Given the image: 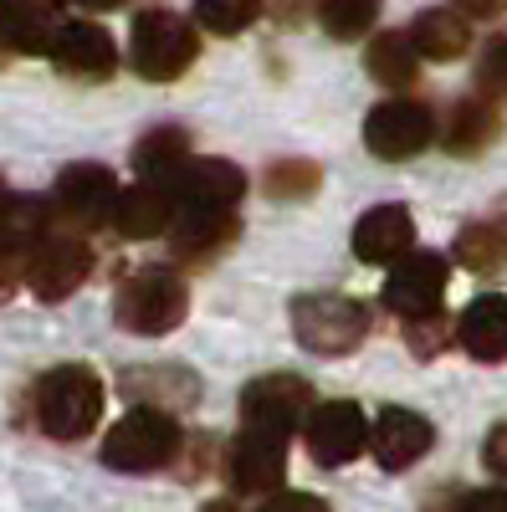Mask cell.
I'll return each mask as SVG.
<instances>
[{"label": "cell", "instance_id": "6da1fadb", "mask_svg": "<svg viewBox=\"0 0 507 512\" xmlns=\"http://www.w3.org/2000/svg\"><path fill=\"white\" fill-rule=\"evenodd\" d=\"M31 410L52 441H82L103 420V379L88 364H57L36 379Z\"/></svg>", "mask_w": 507, "mask_h": 512}, {"label": "cell", "instance_id": "7a4b0ae2", "mask_svg": "<svg viewBox=\"0 0 507 512\" xmlns=\"http://www.w3.org/2000/svg\"><path fill=\"white\" fill-rule=\"evenodd\" d=\"M180 420L169 415L164 405H134L129 415H123L108 441H103V466H113V472H159V466H169L180 456Z\"/></svg>", "mask_w": 507, "mask_h": 512}, {"label": "cell", "instance_id": "3957f363", "mask_svg": "<svg viewBox=\"0 0 507 512\" xmlns=\"http://www.w3.org/2000/svg\"><path fill=\"white\" fill-rule=\"evenodd\" d=\"M195 57H200V36H195V26H190L180 11L154 6V11H139V16H134L129 62H134L139 77H149V82H175V77H185V72L195 67Z\"/></svg>", "mask_w": 507, "mask_h": 512}, {"label": "cell", "instance_id": "277c9868", "mask_svg": "<svg viewBox=\"0 0 507 512\" xmlns=\"http://www.w3.org/2000/svg\"><path fill=\"white\" fill-rule=\"evenodd\" d=\"M185 313H190V292H185V282L175 272H164V267L134 272L129 282L118 287V297H113L118 328H129L139 338H159L169 328H180Z\"/></svg>", "mask_w": 507, "mask_h": 512}, {"label": "cell", "instance_id": "5b68a950", "mask_svg": "<svg viewBox=\"0 0 507 512\" xmlns=\"http://www.w3.org/2000/svg\"><path fill=\"white\" fill-rule=\"evenodd\" d=\"M292 333L298 344L313 349V354H354L369 333V313L354 297H338V292H313V297H298L292 303Z\"/></svg>", "mask_w": 507, "mask_h": 512}, {"label": "cell", "instance_id": "8992f818", "mask_svg": "<svg viewBox=\"0 0 507 512\" xmlns=\"http://www.w3.org/2000/svg\"><path fill=\"white\" fill-rule=\"evenodd\" d=\"M313 410V390L298 374H262L241 390V425L246 431H267V436H292L303 431V420Z\"/></svg>", "mask_w": 507, "mask_h": 512}, {"label": "cell", "instance_id": "52a82bcc", "mask_svg": "<svg viewBox=\"0 0 507 512\" xmlns=\"http://www.w3.org/2000/svg\"><path fill=\"white\" fill-rule=\"evenodd\" d=\"M364 144L379 159H415L436 144V113L415 98H385L364 118Z\"/></svg>", "mask_w": 507, "mask_h": 512}, {"label": "cell", "instance_id": "ba28073f", "mask_svg": "<svg viewBox=\"0 0 507 512\" xmlns=\"http://www.w3.org/2000/svg\"><path fill=\"white\" fill-rule=\"evenodd\" d=\"M88 277H93V251H88L82 236L47 231L26 256V287L41 297V303H62V297H72Z\"/></svg>", "mask_w": 507, "mask_h": 512}, {"label": "cell", "instance_id": "9c48e42d", "mask_svg": "<svg viewBox=\"0 0 507 512\" xmlns=\"http://www.w3.org/2000/svg\"><path fill=\"white\" fill-rule=\"evenodd\" d=\"M446 282H451V262L441 251H405L400 262H390V277H385V308L400 313V318H426V313H441V297H446Z\"/></svg>", "mask_w": 507, "mask_h": 512}, {"label": "cell", "instance_id": "30bf717a", "mask_svg": "<svg viewBox=\"0 0 507 512\" xmlns=\"http://www.w3.org/2000/svg\"><path fill=\"white\" fill-rule=\"evenodd\" d=\"M113 200H118V180H113V169L103 164H67L62 175H57V190H52V216L77 226V231H93L103 221H113Z\"/></svg>", "mask_w": 507, "mask_h": 512}, {"label": "cell", "instance_id": "8fae6325", "mask_svg": "<svg viewBox=\"0 0 507 512\" xmlns=\"http://www.w3.org/2000/svg\"><path fill=\"white\" fill-rule=\"evenodd\" d=\"M303 441H308V456L318 466H344V461H354L369 446V420H364V410L354 400H328V405L308 410Z\"/></svg>", "mask_w": 507, "mask_h": 512}, {"label": "cell", "instance_id": "7c38bea8", "mask_svg": "<svg viewBox=\"0 0 507 512\" xmlns=\"http://www.w3.org/2000/svg\"><path fill=\"white\" fill-rule=\"evenodd\" d=\"M47 57L62 77H77V82H108L118 67V47L98 21H62L52 31Z\"/></svg>", "mask_w": 507, "mask_h": 512}, {"label": "cell", "instance_id": "4fadbf2b", "mask_svg": "<svg viewBox=\"0 0 507 512\" xmlns=\"http://www.w3.org/2000/svg\"><path fill=\"white\" fill-rule=\"evenodd\" d=\"M226 477L236 497H272L287 477V441L267 431H241V441L226 456Z\"/></svg>", "mask_w": 507, "mask_h": 512}, {"label": "cell", "instance_id": "5bb4252c", "mask_svg": "<svg viewBox=\"0 0 507 512\" xmlns=\"http://www.w3.org/2000/svg\"><path fill=\"white\" fill-rule=\"evenodd\" d=\"M241 221H236V205H190L175 200V221H169V241L185 262H210L216 251H226L236 241Z\"/></svg>", "mask_w": 507, "mask_h": 512}, {"label": "cell", "instance_id": "9a60e30c", "mask_svg": "<svg viewBox=\"0 0 507 512\" xmlns=\"http://www.w3.org/2000/svg\"><path fill=\"white\" fill-rule=\"evenodd\" d=\"M436 431H431V420L426 415H415L405 405H390V410H379V420L369 425V446L379 456V466L385 472H405V466H415L420 456L431 451Z\"/></svg>", "mask_w": 507, "mask_h": 512}, {"label": "cell", "instance_id": "2e32d148", "mask_svg": "<svg viewBox=\"0 0 507 512\" xmlns=\"http://www.w3.org/2000/svg\"><path fill=\"white\" fill-rule=\"evenodd\" d=\"M169 221H175V185H164V180H139L134 190H118L113 200V226L129 241L164 236Z\"/></svg>", "mask_w": 507, "mask_h": 512}, {"label": "cell", "instance_id": "e0dca14e", "mask_svg": "<svg viewBox=\"0 0 507 512\" xmlns=\"http://www.w3.org/2000/svg\"><path fill=\"white\" fill-rule=\"evenodd\" d=\"M410 246H415V221H410L405 205H374L354 226V251H359V262H369V267L400 262Z\"/></svg>", "mask_w": 507, "mask_h": 512}, {"label": "cell", "instance_id": "ac0fdd59", "mask_svg": "<svg viewBox=\"0 0 507 512\" xmlns=\"http://www.w3.org/2000/svg\"><path fill=\"white\" fill-rule=\"evenodd\" d=\"M436 139L451 149V154H461V159H472V154H482V149H492L497 139H502V113H497V103L492 98H461L451 113H446V123H436Z\"/></svg>", "mask_w": 507, "mask_h": 512}, {"label": "cell", "instance_id": "d6986e66", "mask_svg": "<svg viewBox=\"0 0 507 512\" xmlns=\"http://www.w3.org/2000/svg\"><path fill=\"white\" fill-rule=\"evenodd\" d=\"M246 195V175L231 159H185L175 175V200L190 205H236Z\"/></svg>", "mask_w": 507, "mask_h": 512}, {"label": "cell", "instance_id": "ffe728a7", "mask_svg": "<svg viewBox=\"0 0 507 512\" xmlns=\"http://www.w3.org/2000/svg\"><path fill=\"white\" fill-rule=\"evenodd\" d=\"M410 41H415L420 62H456L472 47V21L456 6H431L410 21Z\"/></svg>", "mask_w": 507, "mask_h": 512}, {"label": "cell", "instance_id": "44dd1931", "mask_svg": "<svg viewBox=\"0 0 507 512\" xmlns=\"http://www.w3.org/2000/svg\"><path fill=\"white\" fill-rule=\"evenodd\" d=\"M456 338H461V349H467L472 359L502 364L507 359V297H497V292L477 297V303L461 313Z\"/></svg>", "mask_w": 507, "mask_h": 512}, {"label": "cell", "instance_id": "7402d4cb", "mask_svg": "<svg viewBox=\"0 0 507 512\" xmlns=\"http://www.w3.org/2000/svg\"><path fill=\"white\" fill-rule=\"evenodd\" d=\"M57 0H6V21H0V41L6 52H47L57 31Z\"/></svg>", "mask_w": 507, "mask_h": 512}, {"label": "cell", "instance_id": "603a6c76", "mask_svg": "<svg viewBox=\"0 0 507 512\" xmlns=\"http://www.w3.org/2000/svg\"><path fill=\"white\" fill-rule=\"evenodd\" d=\"M364 67L379 88H410L420 77V52H415L410 31H379L364 47Z\"/></svg>", "mask_w": 507, "mask_h": 512}, {"label": "cell", "instance_id": "cb8c5ba5", "mask_svg": "<svg viewBox=\"0 0 507 512\" xmlns=\"http://www.w3.org/2000/svg\"><path fill=\"white\" fill-rule=\"evenodd\" d=\"M190 159V134L185 128H149V134L134 144V169L139 180H164L175 185V175Z\"/></svg>", "mask_w": 507, "mask_h": 512}, {"label": "cell", "instance_id": "d4e9b609", "mask_svg": "<svg viewBox=\"0 0 507 512\" xmlns=\"http://www.w3.org/2000/svg\"><path fill=\"white\" fill-rule=\"evenodd\" d=\"M379 6H385V0H318V26L333 41H359V36L374 31Z\"/></svg>", "mask_w": 507, "mask_h": 512}, {"label": "cell", "instance_id": "484cf974", "mask_svg": "<svg viewBox=\"0 0 507 512\" xmlns=\"http://www.w3.org/2000/svg\"><path fill=\"white\" fill-rule=\"evenodd\" d=\"M262 11H267V0H195V26L216 31V36H241Z\"/></svg>", "mask_w": 507, "mask_h": 512}, {"label": "cell", "instance_id": "4316f807", "mask_svg": "<svg viewBox=\"0 0 507 512\" xmlns=\"http://www.w3.org/2000/svg\"><path fill=\"white\" fill-rule=\"evenodd\" d=\"M323 185V169L313 159H282L267 169V195L272 200H308Z\"/></svg>", "mask_w": 507, "mask_h": 512}, {"label": "cell", "instance_id": "83f0119b", "mask_svg": "<svg viewBox=\"0 0 507 512\" xmlns=\"http://www.w3.org/2000/svg\"><path fill=\"white\" fill-rule=\"evenodd\" d=\"M477 93L492 103H507V36H492L477 57Z\"/></svg>", "mask_w": 507, "mask_h": 512}, {"label": "cell", "instance_id": "f1b7e54d", "mask_svg": "<svg viewBox=\"0 0 507 512\" xmlns=\"http://www.w3.org/2000/svg\"><path fill=\"white\" fill-rule=\"evenodd\" d=\"M456 256H461V262H467L472 272H492V267L502 262V236H497V226H472V231H461Z\"/></svg>", "mask_w": 507, "mask_h": 512}, {"label": "cell", "instance_id": "f546056e", "mask_svg": "<svg viewBox=\"0 0 507 512\" xmlns=\"http://www.w3.org/2000/svg\"><path fill=\"white\" fill-rule=\"evenodd\" d=\"M405 323H410V349H415L420 359H431V354H441V349H446V318H441V313L405 318Z\"/></svg>", "mask_w": 507, "mask_h": 512}, {"label": "cell", "instance_id": "4dcf8cb0", "mask_svg": "<svg viewBox=\"0 0 507 512\" xmlns=\"http://www.w3.org/2000/svg\"><path fill=\"white\" fill-rule=\"evenodd\" d=\"M257 512H328V502L313 492H272Z\"/></svg>", "mask_w": 507, "mask_h": 512}, {"label": "cell", "instance_id": "1f68e13d", "mask_svg": "<svg viewBox=\"0 0 507 512\" xmlns=\"http://www.w3.org/2000/svg\"><path fill=\"white\" fill-rule=\"evenodd\" d=\"M456 512H507V492L502 487H482V492H467Z\"/></svg>", "mask_w": 507, "mask_h": 512}, {"label": "cell", "instance_id": "d6a6232c", "mask_svg": "<svg viewBox=\"0 0 507 512\" xmlns=\"http://www.w3.org/2000/svg\"><path fill=\"white\" fill-rule=\"evenodd\" d=\"M482 456H487V466H492L497 477H507V420H502V425H492V436H487Z\"/></svg>", "mask_w": 507, "mask_h": 512}, {"label": "cell", "instance_id": "836d02e7", "mask_svg": "<svg viewBox=\"0 0 507 512\" xmlns=\"http://www.w3.org/2000/svg\"><path fill=\"white\" fill-rule=\"evenodd\" d=\"M451 6L467 16V21H497L507 11V0H451Z\"/></svg>", "mask_w": 507, "mask_h": 512}, {"label": "cell", "instance_id": "e575fe53", "mask_svg": "<svg viewBox=\"0 0 507 512\" xmlns=\"http://www.w3.org/2000/svg\"><path fill=\"white\" fill-rule=\"evenodd\" d=\"M277 21H303V0H277Z\"/></svg>", "mask_w": 507, "mask_h": 512}, {"label": "cell", "instance_id": "d590c367", "mask_svg": "<svg viewBox=\"0 0 507 512\" xmlns=\"http://www.w3.org/2000/svg\"><path fill=\"white\" fill-rule=\"evenodd\" d=\"M72 6H82V11H118V6H129V0H72Z\"/></svg>", "mask_w": 507, "mask_h": 512}, {"label": "cell", "instance_id": "8d00e7d4", "mask_svg": "<svg viewBox=\"0 0 507 512\" xmlns=\"http://www.w3.org/2000/svg\"><path fill=\"white\" fill-rule=\"evenodd\" d=\"M205 512H236V502H210Z\"/></svg>", "mask_w": 507, "mask_h": 512}]
</instances>
